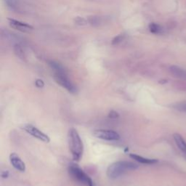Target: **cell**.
Masks as SVG:
<instances>
[{
  "instance_id": "6da1fadb",
  "label": "cell",
  "mask_w": 186,
  "mask_h": 186,
  "mask_svg": "<svg viewBox=\"0 0 186 186\" xmlns=\"http://www.w3.org/2000/svg\"><path fill=\"white\" fill-rule=\"evenodd\" d=\"M48 63L50 65V66L51 67L52 69L54 71V73H55V79L56 80L57 82L60 86H62L65 89H67L68 92L71 93L76 92V87L71 82V80H69L68 76H67L64 68L60 63L53 61V60H50V61H49Z\"/></svg>"
},
{
  "instance_id": "7a4b0ae2",
  "label": "cell",
  "mask_w": 186,
  "mask_h": 186,
  "mask_svg": "<svg viewBox=\"0 0 186 186\" xmlns=\"http://www.w3.org/2000/svg\"><path fill=\"white\" fill-rule=\"evenodd\" d=\"M138 168V164L129 161H119L111 164L108 167L107 175L111 179H116L130 171Z\"/></svg>"
},
{
  "instance_id": "3957f363",
  "label": "cell",
  "mask_w": 186,
  "mask_h": 186,
  "mask_svg": "<svg viewBox=\"0 0 186 186\" xmlns=\"http://www.w3.org/2000/svg\"><path fill=\"white\" fill-rule=\"evenodd\" d=\"M68 140L69 149L72 154L73 159L74 161H79L82 157L84 146H83L82 140L80 138L79 134L78 133L76 129L71 128L69 130Z\"/></svg>"
},
{
  "instance_id": "277c9868",
  "label": "cell",
  "mask_w": 186,
  "mask_h": 186,
  "mask_svg": "<svg viewBox=\"0 0 186 186\" xmlns=\"http://www.w3.org/2000/svg\"><path fill=\"white\" fill-rule=\"evenodd\" d=\"M69 174L73 179H76L78 182L84 184L86 185H89L91 182H92V180L90 177L86 174L81 168H79L77 165L72 164L69 166Z\"/></svg>"
},
{
  "instance_id": "5b68a950",
  "label": "cell",
  "mask_w": 186,
  "mask_h": 186,
  "mask_svg": "<svg viewBox=\"0 0 186 186\" xmlns=\"http://www.w3.org/2000/svg\"><path fill=\"white\" fill-rule=\"evenodd\" d=\"M93 135L99 139L116 141L120 139V135L116 132L110 130H95L93 131Z\"/></svg>"
},
{
  "instance_id": "8992f818",
  "label": "cell",
  "mask_w": 186,
  "mask_h": 186,
  "mask_svg": "<svg viewBox=\"0 0 186 186\" xmlns=\"http://www.w3.org/2000/svg\"><path fill=\"white\" fill-rule=\"evenodd\" d=\"M23 129L29 135H31L37 139L41 140V141L45 142V143H49L50 141L48 135L44 133L43 132H42L40 130H39L38 128L33 126V125L26 124L23 127Z\"/></svg>"
},
{
  "instance_id": "52a82bcc",
  "label": "cell",
  "mask_w": 186,
  "mask_h": 186,
  "mask_svg": "<svg viewBox=\"0 0 186 186\" xmlns=\"http://www.w3.org/2000/svg\"><path fill=\"white\" fill-rule=\"evenodd\" d=\"M10 161L15 169L20 171V172H25L26 164L22 161V159L19 157L18 155L15 153H12L10 155Z\"/></svg>"
},
{
  "instance_id": "ba28073f",
  "label": "cell",
  "mask_w": 186,
  "mask_h": 186,
  "mask_svg": "<svg viewBox=\"0 0 186 186\" xmlns=\"http://www.w3.org/2000/svg\"><path fill=\"white\" fill-rule=\"evenodd\" d=\"M10 24L12 28L23 32H29L33 29V28L31 26L28 25L25 23H22L15 20H10Z\"/></svg>"
},
{
  "instance_id": "9c48e42d",
  "label": "cell",
  "mask_w": 186,
  "mask_h": 186,
  "mask_svg": "<svg viewBox=\"0 0 186 186\" xmlns=\"http://www.w3.org/2000/svg\"><path fill=\"white\" fill-rule=\"evenodd\" d=\"M169 71L174 76L181 79H186V71L179 66H172L169 67Z\"/></svg>"
},
{
  "instance_id": "30bf717a",
  "label": "cell",
  "mask_w": 186,
  "mask_h": 186,
  "mask_svg": "<svg viewBox=\"0 0 186 186\" xmlns=\"http://www.w3.org/2000/svg\"><path fill=\"white\" fill-rule=\"evenodd\" d=\"M130 157L132 159H133L135 161H138V162L142 163V164H155L158 161V160L156 159H147V158H144L143 156H139V155L137 154H130Z\"/></svg>"
},
{
  "instance_id": "8fae6325",
  "label": "cell",
  "mask_w": 186,
  "mask_h": 186,
  "mask_svg": "<svg viewBox=\"0 0 186 186\" xmlns=\"http://www.w3.org/2000/svg\"><path fill=\"white\" fill-rule=\"evenodd\" d=\"M174 139L175 141L176 144L178 146V148L180 150H182V151L185 152L186 151V143L185 140H183V138H182L180 135L179 134H174Z\"/></svg>"
},
{
  "instance_id": "7c38bea8",
  "label": "cell",
  "mask_w": 186,
  "mask_h": 186,
  "mask_svg": "<svg viewBox=\"0 0 186 186\" xmlns=\"http://www.w3.org/2000/svg\"><path fill=\"white\" fill-rule=\"evenodd\" d=\"M14 52H15V55H17L19 58H21V60L26 59L25 52H24L23 49L22 48V47L20 46L19 45H15Z\"/></svg>"
},
{
  "instance_id": "4fadbf2b",
  "label": "cell",
  "mask_w": 186,
  "mask_h": 186,
  "mask_svg": "<svg viewBox=\"0 0 186 186\" xmlns=\"http://www.w3.org/2000/svg\"><path fill=\"white\" fill-rule=\"evenodd\" d=\"M149 29L151 31V32H152L153 34H161L164 31V29H162V27L161 26H159V24L156 23L150 24Z\"/></svg>"
},
{
  "instance_id": "5bb4252c",
  "label": "cell",
  "mask_w": 186,
  "mask_h": 186,
  "mask_svg": "<svg viewBox=\"0 0 186 186\" xmlns=\"http://www.w3.org/2000/svg\"><path fill=\"white\" fill-rule=\"evenodd\" d=\"M89 23L92 26H99L102 23V19L98 16H92L88 19Z\"/></svg>"
},
{
  "instance_id": "9a60e30c",
  "label": "cell",
  "mask_w": 186,
  "mask_h": 186,
  "mask_svg": "<svg viewBox=\"0 0 186 186\" xmlns=\"http://www.w3.org/2000/svg\"><path fill=\"white\" fill-rule=\"evenodd\" d=\"M5 2L10 9L13 10H15L18 9V4L17 0H5Z\"/></svg>"
},
{
  "instance_id": "2e32d148",
  "label": "cell",
  "mask_w": 186,
  "mask_h": 186,
  "mask_svg": "<svg viewBox=\"0 0 186 186\" xmlns=\"http://www.w3.org/2000/svg\"><path fill=\"white\" fill-rule=\"evenodd\" d=\"M125 38V35L124 34H119L117 37H116L114 39L113 41H112V45H119V44L121 43Z\"/></svg>"
},
{
  "instance_id": "e0dca14e",
  "label": "cell",
  "mask_w": 186,
  "mask_h": 186,
  "mask_svg": "<svg viewBox=\"0 0 186 186\" xmlns=\"http://www.w3.org/2000/svg\"><path fill=\"white\" fill-rule=\"evenodd\" d=\"M175 108L177 109H178V110L181 111L186 112V102L180 103L177 104Z\"/></svg>"
},
{
  "instance_id": "ac0fdd59",
  "label": "cell",
  "mask_w": 186,
  "mask_h": 186,
  "mask_svg": "<svg viewBox=\"0 0 186 186\" xmlns=\"http://www.w3.org/2000/svg\"><path fill=\"white\" fill-rule=\"evenodd\" d=\"M75 22H76V23L78 24V25L83 26V25H85L87 21H86L84 18H83L78 17V18H76V20H75Z\"/></svg>"
},
{
  "instance_id": "d6986e66",
  "label": "cell",
  "mask_w": 186,
  "mask_h": 186,
  "mask_svg": "<svg viewBox=\"0 0 186 186\" xmlns=\"http://www.w3.org/2000/svg\"><path fill=\"white\" fill-rule=\"evenodd\" d=\"M88 186H94V184H93V182H91V183L89 184V185H88Z\"/></svg>"
},
{
  "instance_id": "ffe728a7",
  "label": "cell",
  "mask_w": 186,
  "mask_h": 186,
  "mask_svg": "<svg viewBox=\"0 0 186 186\" xmlns=\"http://www.w3.org/2000/svg\"><path fill=\"white\" fill-rule=\"evenodd\" d=\"M185 153H186V151H185Z\"/></svg>"
}]
</instances>
